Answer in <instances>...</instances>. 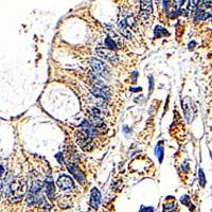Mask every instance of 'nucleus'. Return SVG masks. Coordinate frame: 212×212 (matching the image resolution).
Here are the masks:
<instances>
[{
	"instance_id": "f257e3e1",
	"label": "nucleus",
	"mask_w": 212,
	"mask_h": 212,
	"mask_svg": "<svg viewBox=\"0 0 212 212\" xmlns=\"http://www.w3.org/2000/svg\"><path fill=\"white\" fill-rule=\"evenodd\" d=\"M77 142L79 143V146L82 147L83 150H85V151H89V150L93 149V138H90L88 135H86L82 130L77 132Z\"/></svg>"
},
{
	"instance_id": "f03ea898",
	"label": "nucleus",
	"mask_w": 212,
	"mask_h": 212,
	"mask_svg": "<svg viewBox=\"0 0 212 212\" xmlns=\"http://www.w3.org/2000/svg\"><path fill=\"white\" fill-rule=\"evenodd\" d=\"M183 108H184V112H185L186 118L188 120V122H191L193 120V118L195 117V114H196V107L193 104L192 100H190L188 97L184 100Z\"/></svg>"
},
{
	"instance_id": "7ed1b4c3",
	"label": "nucleus",
	"mask_w": 212,
	"mask_h": 212,
	"mask_svg": "<svg viewBox=\"0 0 212 212\" xmlns=\"http://www.w3.org/2000/svg\"><path fill=\"white\" fill-rule=\"evenodd\" d=\"M97 53H98L102 59H106V61L109 62V63H112V64H117L119 61L118 55L115 53V51L109 50L108 48H98V49H97Z\"/></svg>"
},
{
	"instance_id": "20e7f679",
	"label": "nucleus",
	"mask_w": 212,
	"mask_h": 212,
	"mask_svg": "<svg viewBox=\"0 0 212 212\" xmlns=\"http://www.w3.org/2000/svg\"><path fill=\"white\" fill-rule=\"evenodd\" d=\"M90 65L93 69V72L96 73L97 75H101V77H108L109 75V72H108V69L106 65L103 62L98 61L96 59H90Z\"/></svg>"
},
{
	"instance_id": "39448f33",
	"label": "nucleus",
	"mask_w": 212,
	"mask_h": 212,
	"mask_svg": "<svg viewBox=\"0 0 212 212\" xmlns=\"http://www.w3.org/2000/svg\"><path fill=\"white\" fill-rule=\"evenodd\" d=\"M57 186L62 190H69V189L73 188V180L69 176H67V175H62L57 179Z\"/></svg>"
},
{
	"instance_id": "423d86ee",
	"label": "nucleus",
	"mask_w": 212,
	"mask_h": 212,
	"mask_svg": "<svg viewBox=\"0 0 212 212\" xmlns=\"http://www.w3.org/2000/svg\"><path fill=\"white\" fill-rule=\"evenodd\" d=\"M140 8H141V16L143 19H146L153 12L151 1H141L140 2Z\"/></svg>"
},
{
	"instance_id": "0eeeda50",
	"label": "nucleus",
	"mask_w": 212,
	"mask_h": 212,
	"mask_svg": "<svg viewBox=\"0 0 212 212\" xmlns=\"http://www.w3.org/2000/svg\"><path fill=\"white\" fill-rule=\"evenodd\" d=\"M101 202V194L99 192L98 189L93 188V191H91V195H90V206L93 207V209H98L99 205H100Z\"/></svg>"
},
{
	"instance_id": "6e6552de",
	"label": "nucleus",
	"mask_w": 212,
	"mask_h": 212,
	"mask_svg": "<svg viewBox=\"0 0 212 212\" xmlns=\"http://www.w3.org/2000/svg\"><path fill=\"white\" fill-rule=\"evenodd\" d=\"M68 169L69 171H70L71 173L73 174V176L77 178V180L79 181L80 184H84L85 183V177L84 175L82 174V172L79 170V168L77 167L75 165H68Z\"/></svg>"
},
{
	"instance_id": "1a4fd4ad",
	"label": "nucleus",
	"mask_w": 212,
	"mask_h": 212,
	"mask_svg": "<svg viewBox=\"0 0 212 212\" xmlns=\"http://www.w3.org/2000/svg\"><path fill=\"white\" fill-rule=\"evenodd\" d=\"M46 192H47L48 197L50 199H53L55 194V187H54V184H53V180L50 177L46 180Z\"/></svg>"
},
{
	"instance_id": "9d476101",
	"label": "nucleus",
	"mask_w": 212,
	"mask_h": 212,
	"mask_svg": "<svg viewBox=\"0 0 212 212\" xmlns=\"http://www.w3.org/2000/svg\"><path fill=\"white\" fill-rule=\"evenodd\" d=\"M118 28H119V31L121 32L122 35H123L124 37L127 38V40H132V33H131V32L127 30L125 20H122V21H120L119 25H118Z\"/></svg>"
},
{
	"instance_id": "9b49d317",
	"label": "nucleus",
	"mask_w": 212,
	"mask_h": 212,
	"mask_svg": "<svg viewBox=\"0 0 212 212\" xmlns=\"http://www.w3.org/2000/svg\"><path fill=\"white\" fill-rule=\"evenodd\" d=\"M210 13L208 12H205V11L203 10H197L196 11V20H205L207 19V18L210 17Z\"/></svg>"
},
{
	"instance_id": "f8f14e48",
	"label": "nucleus",
	"mask_w": 212,
	"mask_h": 212,
	"mask_svg": "<svg viewBox=\"0 0 212 212\" xmlns=\"http://www.w3.org/2000/svg\"><path fill=\"white\" fill-rule=\"evenodd\" d=\"M105 45H106V47L109 48V50H112V51H114V49H116V47H117V46H116V43H115V41L112 40L110 37L106 38Z\"/></svg>"
},
{
	"instance_id": "ddd939ff",
	"label": "nucleus",
	"mask_w": 212,
	"mask_h": 212,
	"mask_svg": "<svg viewBox=\"0 0 212 212\" xmlns=\"http://www.w3.org/2000/svg\"><path fill=\"white\" fill-rule=\"evenodd\" d=\"M199 179L200 186L204 187L205 184H206V178H205V174H204V171H203V170H199Z\"/></svg>"
},
{
	"instance_id": "4468645a",
	"label": "nucleus",
	"mask_w": 212,
	"mask_h": 212,
	"mask_svg": "<svg viewBox=\"0 0 212 212\" xmlns=\"http://www.w3.org/2000/svg\"><path fill=\"white\" fill-rule=\"evenodd\" d=\"M196 3H199V2H197V1H190V2H189V12H190V13H194L195 12V10H196V8H197Z\"/></svg>"
},
{
	"instance_id": "2eb2a0df",
	"label": "nucleus",
	"mask_w": 212,
	"mask_h": 212,
	"mask_svg": "<svg viewBox=\"0 0 212 212\" xmlns=\"http://www.w3.org/2000/svg\"><path fill=\"white\" fill-rule=\"evenodd\" d=\"M162 152H163V149L160 146H158L157 147H156V154H157L158 157H159V161L162 160Z\"/></svg>"
},
{
	"instance_id": "dca6fc26",
	"label": "nucleus",
	"mask_w": 212,
	"mask_h": 212,
	"mask_svg": "<svg viewBox=\"0 0 212 212\" xmlns=\"http://www.w3.org/2000/svg\"><path fill=\"white\" fill-rule=\"evenodd\" d=\"M202 3H204L206 9H212V1H202Z\"/></svg>"
},
{
	"instance_id": "f3484780",
	"label": "nucleus",
	"mask_w": 212,
	"mask_h": 212,
	"mask_svg": "<svg viewBox=\"0 0 212 212\" xmlns=\"http://www.w3.org/2000/svg\"><path fill=\"white\" fill-rule=\"evenodd\" d=\"M139 212H153V208L152 207H149V208H142Z\"/></svg>"
},
{
	"instance_id": "a211bd4d",
	"label": "nucleus",
	"mask_w": 212,
	"mask_h": 212,
	"mask_svg": "<svg viewBox=\"0 0 212 212\" xmlns=\"http://www.w3.org/2000/svg\"><path fill=\"white\" fill-rule=\"evenodd\" d=\"M3 171H4L3 167H2V165H0V177H1V175H2V173H3Z\"/></svg>"
}]
</instances>
